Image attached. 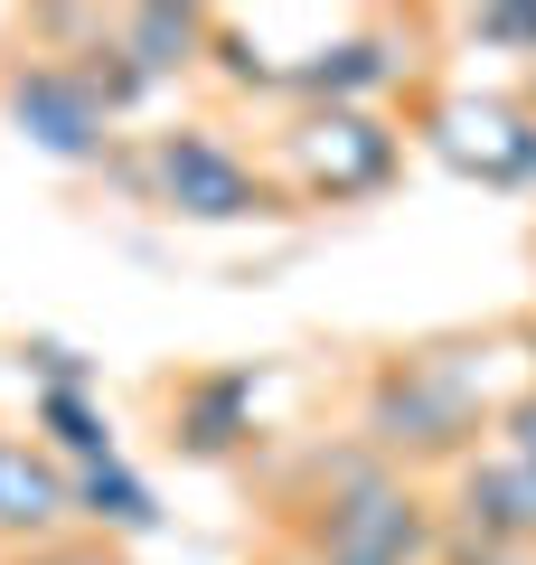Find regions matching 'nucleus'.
<instances>
[{"label": "nucleus", "instance_id": "1", "mask_svg": "<svg viewBox=\"0 0 536 565\" xmlns=\"http://www.w3.org/2000/svg\"><path fill=\"white\" fill-rule=\"evenodd\" d=\"M357 434L386 471H461L490 434V405H480L471 367L452 349H396V359L367 367V396H357Z\"/></svg>", "mask_w": 536, "mask_h": 565}, {"label": "nucleus", "instance_id": "2", "mask_svg": "<svg viewBox=\"0 0 536 565\" xmlns=\"http://www.w3.org/2000/svg\"><path fill=\"white\" fill-rule=\"evenodd\" d=\"M292 556H339V565H433L442 556V509L424 481L386 471L377 452L292 500Z\"/></svg>", "mask_w": 536, "mask_h": 565}, {"label": "nucleus", "instance_id": "3", "mask_svg": "<svg viewBox=\"0 0 536 565\" xmlns=\"http://www.w3.org/2000/svg\"><path fill=\"white\" fill-rule=\"evenodd\" d=\"M292 207H367L405 180V132L367 104H301L282 141L264 151Z\"/></svg>", "mask_w": 536, "mask_h": 565}, {"label": "nucleus", "instance_id": "4", "mask_svg": "<svg viewBox=\"0 0 536 565\" xmlns=\"http://www.w3.org/2000/svg\"><path fill=\"white\" fill-rule=\"evenodd\" d=\"M141 189L179 226H255V217H282L292 207L282 180L245 141H226L217 122H170V132H151L141 141Z\"/></svg>", "mask_w": 536, "mask_h": 565}, {"label": "nucleus", "instance_id": "5", "mask_svg": "<svg viewBox=\"0 0 536 565\" xmlns=\"http://www.w3.org/2000/svg\"><path fill=\"white\" fill-rule=\"evenodd\" d=\"M0 114H10V132L29 141V151H47V161H104L114 151V104L95 95V76H85V57H47V47H29V57L0 66Z\"/></svg>", "mask_w": 536, "mask_h": 565}, {"label": "nucleus", "instance_id": "6", "mask_svg": "<svg viewBox=\"0 0 536 565\" xmlns=\"http://www.w3.org/2000/svg\"><path fill=\"white\" fill-rule=\"evenodd\" d=\"M442 546H490V556H536V462L517 452H471L442 490Z\"/></svg>", "mask_w": 536, "mask_h": 565}, {"label": "nucleus", "instance_id": "7", "mask_svg": "<svg viewBox=\"0 0 536 565\" xmlns=\"http://www.w3.org/2000/svg\"><path fill=\"white\" fill-rule=\"evenodd\" d=\"M424 141L461 180H490V189H527V151H536V114L508 95H442L424 104Z\"/></svg>", "mask_w": 536, "mask_h": 565}, {"label": "nucleus", "instance_id": "8", "mask_svg": "<svg viewBox=\"0 0 536 565\" xmlns=\"http://www.w3.org/2000/svg\"><path fill=\"white\" fill-rule=\"evenodd\" d=\"M76 527V471L20 434V424H0V546H57Z\"/></svg>", "mask_w": 536, "mask_h": 565}, {"label": "nucleus", "instance_id": "9", "mask_svg": "<svg viewBox=\"0 0 536 565\" xmlns=\"http://www.w3.org/2000/svg\"><path fill=\"white\" fill-rule=\"evenodd\" d=\"M255 405H264L255 367H199V377L170 386V444L189 462H226V452L255 444Z\"/></svg>", "mask_w": 536, "mask_h": 565}, {"label": "nucleus", "instance_id": "10", "mask_svg": "<svg viewBox=\"0 0 536 565\" xmlns=\"http://www.w3.org/2000/svg\"><path fill=\"white\" fill-rule=\"evenodd\" d=\"M207 39H217V10H114V20H104V47L132 66L141 95L170 85V76H199Z\"/></svg>", "mask_w": 536, "mask_h": 565}, {"label": "nucleus", "instance_id": "11", "mask_svg": "<svg viewBox=\"0 0 536 565\" xmlns=\"http://www.w3.org/2000/svg\"><path fill=\"white\" fill-rule=\"evenodd\" d=\"M282 85H292L301 104H367V114H377V95L405 85V39H396V29H357V39L301 57Z\"/></svg>", "mask_w": 536, "mask_h": 565}, {"label": "nucleus", "instance_id": "12", "mask_svg": "<svg viewBox=\"0 0 536 565\" xmlns=\"http://www.w3.org/2000/svg\"><path fill=\"white\" fill-rule=\"evenodd\" d=\"M76 519H85V527H114V537H151V527H160V500H151V481H132L122 452H114V462L76 471Z\"/></svg>", "mask_w": 536, "mask_h": 565}, {"label": "nucleus", "instance_id": "13", "mask_svg": "<svg viewBox=\"0 0 536 565\" xmlns=\"http://www.w3.org/2000/svg\"><path fill=\"white\" fill-rule=\"evenodd\" d=\"M39 444L57 452V462L95 471V462H114V424H104V405L85 396V386H47L39 396Z\"/></svg>", "mask_w": 536, "mask_h": 565}, {"label": "nucleus", "instance_id": "14", "mask_svg": "<svg viewBox=\"0 0 536 565\" xmlns=\"http://www.w3.org/2000/svg\"><path fill=\"white\" fill-rule=\"evenodd\" d=\"M490 434H499V452L536 462V386H527V396H508V405H499V415H490Z\"/></svg>", "mask_w": 536, "mask_h": 565}, {"label": "nucleus", "instance_id": "15", "mask_svg": "<svg viewBox=\"0 0 536 565\" xmlns=\"http://www.w3.org/2000/svg\"><path fill=\"white\" fill-rule=\"evenodd\" d=\"M433 565H536V556H490V546H442Z\"/></svg>", "mask_w": 536, "mask_h": 565}, {"label": "nucleus", "instance_id": "16", "mask_svg": "<svg viewBox=\"0 0 536 565\" xmlns=\"http://www.w3.org/2000/svg\"><path fill=\"white\" fill-rule=\"evenodd\" d=\"M292 565H339V556H292Z\"/></svg>", "mask_w": 536, "mask_h": 565}]
</instances>
